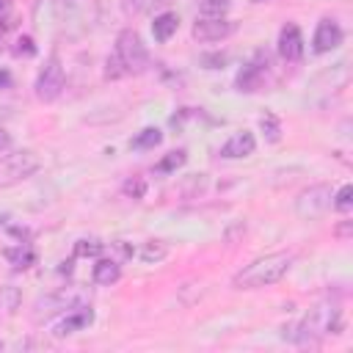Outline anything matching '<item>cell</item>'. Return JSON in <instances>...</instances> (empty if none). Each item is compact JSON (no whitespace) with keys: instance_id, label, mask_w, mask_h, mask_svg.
I'll list each match as a JSON object with an SVG mask.
<instances>
[{"instance_id":"obj_1","label":"cell","mask_w":353,"mask_h":353,"mask_svg":"<svg viewBox=\"0 0 353 353\" xmlns=\"http://www.w3.org/2000/svg\"><path fill=\"white\" fill-rule=\"evenodd\" d=\"M33 22L55 41H83L99 28L102 6L99 0H39Z\"/></svg>"},{"instance_id":"obj_2","label":"cell","mask_w":353,"mask_h":353,"mask_svg":"<svg viewBox=\"0 0 353 353\" xmlns=\"http://www.w3.org/2000/svg\"><path fill=\"white\" fill-rule=\"evenodd\" d=\"M342 325H345V320H342V309L336 303H317L298 323L284 325L281 328V339L306 347V345H317L325 336L339 334Z\"/></svg>"},{"instance_id":"obj_3","label":"cell","mask_w":353,"mask_h":353,"mask_svg":"<svg viewBox=\"0 0 353 353\" xmlns=\"http://www.w3.org/2000/svg\"><path fill=\"white\" fill-rule=\"evenodd\" d=\"M149 63H152V58H149L143 39L132 28H124V30H119L116 47L105 61V80H121L130 74H141L149 69Z\"/></svg>"},{"instance_id":"obj_4","label":"cell","mask_w":353,"mask_h":353,"mask_svg":"<svg viewBox=\"0 0 353 353\" xmlns=\"http://www.w3.org/2000/svg\"><path fill=\"white\" fill-rule=\"evenodd\" d=\"M292 262H295V256L287 254V251H276V254L256 256V259H251L243 270L234 273L232 287H234V290H262V287H270V284L281 281V279L290 273Z\"/></svg>"},{"instance_id":"obj_5","label":"cell","mask_w":353,"mask_h":353,"mask_svg":"<svg viewBox=\"0 0 353 353\" xmlns=\"http://www.w3.org/2000/svg\"><path fill=\"white\" fill-rule=\"evenodd\" d=\"M83 303H88V292L83 287H74V284L72 287H61V290H55L50 295H41L36 301V306H33V323H44V320H50L55 314H66L69 309L83 306Z\"/></svg>"},{"instance_id":"obj_6","label":"cell","mask_w":353,"mask_h":353,"mask_svg":"<svg viewBox=\"0 0 353 353\" xmlns=\"http://www.w3.org/2000/svg\"><path fill=\"white\" fill-rule=\"evenodd\" d=\"M41 168V157L30 149H17V152H6L0 154V188L17 185L28 176H33Z\"/></svg>"},{"instance_id":"obj_7","label":"cell","mask_w":353,"mask_h":353,"mask_svg":"<svg viewBox=\"0 0 353 353\" xmlns=\"http://www.w3.org/2000/svg\"><path fill=\"white\" fill-rule=\"evenodd\" d=\"M66 85V72H63V61L58 52H50L44 66L39 69V77L33 83V94L39 102H55L63 94Z\"/></svg>"},{"instance_id":"obj_8","label":"cell","mask_w":353,"mask_h":353,"mask_svg":"<svg viewBox=\"0 0 353 353\" xmlns=\"http://www.w3.org/2000/svg\"><path fill=\"white\" fill-rule=\"evenodd\" d=\"M331 201H334L331 185H325V182L309 185L295 196V215L301 221H317L331 210Z\"/></svg>"},{"instance_id":"obj_9","label":"cell","mask_w":353,"mask_h":353,"mask_svg":"<svg viewBox=\"0 0 353 353\" xmlns=\"http://www.w3.org/2000/svg\"><path fill=\"white\" fill-rule=\"evenodd\" d=\"M268 69H270V55H268L265 50H256V52L251 55V61L237 72V77H234V88L243 91V94L256 91V88L262 85Z\"/></svg>"},{"instance_id":"obj_10","label":"cell","mask_w":353,"mask_h":353,"mask_svg":"<svg viewBox=\"0 0 353 353\" xmlns=\"http://www.w3.org/2000/svg\"><path fill=\"white\" fill-rule=\"evenodd\" d=\"M234 30H237V22H234V19H226V17H201V19L193 22L190 36H193L196 41L210 44V41H223V39H229Z\"/></svg>"},{"instance_id":"obj_11","label":"cell","mask_w":353,"mask_h":353,"mask_svg":"<svg viewBox=\"0 0 353 353\" xmlns=\"http://www.w3.org/2000/svg\"><path fill=\"white\" fill-rule=\"evenodd\" d=\"M342 39H345V30L339 28V22L336 19H331V17H323L320 22H317V28H314V36H312V47H314V52H331V50H336L339 44H342Z\"/></svg>"},{"instance_id":"obj_12","label":"cell","mask_w":353,"mask_h":353,"mask_svg":"<svg viewBox=\"0 0 353 353\" xmlns=\"http://www.w3.org/2000/svg\"><path fill=\"white\" fill-rule=\"evenodd\" d=\"M279 55L287 63H298L303 58V33H301V28L295 22H287L279 30Z\"/></svg>"},{"instance_id":"obj_13","label":"cell","mask_w":353,"mask_h":353,"mask_svg":"<svg viewBox=\"0 0 353 353\" xmlns=\"http://www.w3.org/2000/svg\"><path fill=\"white\" fill-rule=\"evenodd\" d=\"M94 323V309L88 306V303H83V306H74V309H69L58 323H55V336H69V334H77V331H83V328H88Z\"/></svg>"},{"instance_id":"obj_14","label":"cell","mask_w":353,"mask_h":353,"mask_svg":"<svg viewBox=\"0 0 353 353\" xmlns=\"http://www.w3.org/2000/svg\"><path fill=\"white\" fill-rule=\"evenodd\" d=\"M254 149H256V138H254V132L240 130V132H234V135L221 146L218 154H221L223 160H243V157L254 154Z\"/></svg>"},{"instance_id":"obj_15","label":"cell","mask_w":353,"mask_h":353,"mask_svg":"<svg viewBox=\"0 0 353 353\" xmlns=\"http://www.w3.org/2000/svg\"><path fill=\"white\" fill-rule=\"evenodd\" d=\"M91 279L94 284H102V287H110L121 279V265L119 259H97L94 270H91Z\"/></svg>"},{"instance_id":"obj_16","label":"cell","mask_w":353,"mask_h":353,"mask_svg":"<svg viewBox=\"0 0 353 353\" xmlns=\"http://www.w3.org/2000/svg\"><path fill=\"white\" fill-rule=\"evenodd\" d=\"M19 306H22V292H19V287L3 284V287H0V320L14 317Z\"/></svg>"},{"instance_id":"obj_17","label":"cell","mask_w":353,"mask_h":353,"mask_svg":"<svg viewBox=\"0 0 353 353\" xmlns=\"http://www.w3.org/2000/svg\"><path fill=\"white\" fill-rule=\"evenodd\" d=\"M176 28H179V17H176V14H171V11L157 14V17H154V22H152V33H154V39H157V41H168V39L176 33Z\"/></svg>"},{"instance_id":"obj_18","label":"cell","mask_w":353,"mask_h":353,"mask_svg":"<svg viewBox=\"0 0 353 353\" xmlns=\"http://www.w3.org/2000/svg\"><path fill=\"white\" fill-rule=\"evenodd\" d=\"M3 256H6L17 270H25V268H30V265L36 262V251H33L28 243H17L14 248H6Z\"/></svg>"},{"instance_id":"obj_19","label":"cell","mask_w":353,"mask_h":353,"mask_svg":"<svg viewBox=\"0 0 353 353\" xmlns=\"http://www.w3.org/2000/svg\"><path fill=\"white\" fill-rule=\"evenodd\" d=\"M138 256H141V262H146V265H157V262H163V259L168 256V245H165L163 240H149V243L141 245Z\"/></svg>"},{"instance_id":"obj_20","label":"cell","mask_w":353,"mask_h":353,"mask_svg":"<svg viewBox=\"0 0 353 353\" xmlns=\"http://www.w3.org/2000/svg\"><path fill=\"white\" fill-rule=\"evenodd\" d=\"M160 141H163V132H160L157 127H143V130L130 141V146L138 149V152H146V149H154Z\"/></svg>"},{"instance_id":"obj_21","label":"cell","mask_w":353,"mask_h":353,"mask_svg":"<svg viewBox=\"0 0 353 353\" xmlns=\"http://www.w3.org/2000/svg\"><path fill=\"white\" fill-rule=\"evenodd\" d=\"M185 160H188V152H185V149L168 152V154L154 165V171H157V174H174L176 168H182V165H185Z\"/></svg>"},{"instance_id":"obj_22","label":"cell","mask_w":353,"mask_h":353,"mask_svg":"<svg viewBox=\"0 0 353 353\" xmlns=\"http://www.w3.org/2000/svg\"><path fill=\"white\" fill-rule=\"evenodd\" d=\"M171 3L174 0H124L130 14H154V11H160V8L171 6Z\"/></svg>"},{"instance_id":"obj_23","label":"cell","mask_w":353,"mask_h":353,"mask_svg":"<svg viewBox=\"0 0 353 353\" xmlns=\"http://www.w3.org/2000/svg\"><path fill=\"white\" fill-rule=\"evenodd\" d=\"M201 17H226L232 8V0H196Z\"/></svg>"},{"instance_id":"obj_24","label":"cell","mask_w":353,"mask_h":353,"mask_svg":"<svg viewBox=\"0 0 353 353\" xmlns=\"http://www.w3.org/2000/svg\"><path fill=\"white\" fill-rule=\"evenodd\" d=\"M105 251V243L97 237H83L74 243V256H99Z\"/></svg>"},{"instance_id":"obj_25","label":"cell","mask_w":353,"mask_h":353,"mask_svg":"<svg viewBox=\"0 0 353 353\" xmlns=\"http://www.w3.org/2000/svg\"><path fill=\"white\" fill-rule=\"evenodd\" d=\"M259 127H262V132H265V138H268L270 143H276V141L281 138V124H279V119H276L273 113H265V116L259 119Z\"/></svg>"},{"instance_id":"obj_26","label":"cell","mask_w":353,"mask_h":353,"mask_svg":"<svg viewBox=\"0 0 353 353\" xmlns=\"http://www.w3.org/2000/svg\"><path fill=\"white\" fill-rule=\"evenodd\" d=\"M331 207H334L336 212H347V210L353 207V188H350V185H342V188L334 193Z\"/></svg>"},{"instance_id":"obj_27","label":"cell","mask_w":353,"mask_h":353,"mask_svg":"<svg viewBox=\"0 0 353 353\" xmlns=\"http://www.w3.org/2000/svg\"><path fill=\"white\" fill-rule=\"evenodd\" d=\"M36 44H33V39L30 36H19L17 41H14V47H11V52L17 55V58H33L36 55Z\"/></svg>"},{"instance_id":"obj_28","label":"cell","mask_w":353,"mask_h":353,"mask_svg":"<svg viewBox=\"0 0 353 353\" xmlns=\"http://www.w3.org/2000/svg\"><path fill=\"white\" fill-rule=\"evenodd\" d=\"M124 193L132 196V199H143V193H146V182H143L141 176H132V179L124 182Z\"/></svg>"},{"instance_id":"obj_29","label":"cell","mask_w":353,"mask_h":353,"mask_svg":"<svg viewBox=\"0 0 353 353\" xmlns=\"http://www.w3.org/2000/svg\"><path fill=\"white\" fill-rule=\"evenodd\" d=\"M14 85V77H11V72L6 69V66H0V91H8Z\"/></svg>"},{"instance_id":"obj_30","label":"cell","mask_w":353,"mask_h":353,"mask_svg":"<svg viewBox=\"0 0 353 353\" xmlns=\"http://www.w3.org/2000/svg\"><path fill=\"white\" fill-rule=\"evenodd\" d=\"M201 63H215L212 69H223V63H226V55H201Z\"/></svg>"},{"instance_id":"obj_31","label":"cell","mask_w":353,"mask_h":353,"mask_svg":"<svg viewBox=\"0 0 353 353\" xmlns=\"http://www.w3.org/2000/svg\"><path fill=\"white\" fill-rule=\"evenodd\" d=\"M8 146H11V135H8V132L0 127V152H6Z\"/></svg>"},{"instance_id":"obj_32","label":"cell","mask_w":353,"mask_h":353,"mask_svg":"<svg viewBox=\"0 0 353 353\" xmlns=\"http://www.w3.org/2000/svg\"><path fill=\"white\" fill-rule=\"evenodd\" d=\"M336 234H339V237H347V234H350V221H342V223L336 226Z\"/></svg>"},{"instance_id":"obj_33","label":"cell","mask_w":353,"mask_h":353,"mask_svg":"<svg viewBox=\"0 0 353 353\" xmlns=\"http://www.w3.org/2000/svg\"><path fill=\"white\" fill-rule=\"evenodd\" d=\"M8 8H11V0H0V17H6Z\"/></svg>"},{"instance_id":"obj_34","label":"cell","mask_w":353,"mask_h":353,"mask_svg":"<svg viewBox=\"0 0 353 353\" xmlns=\"http://www.w3.org/2000/svg\"><path fill=\"white\" fill-rule=\"evenodd\" d=\"M254 3H268V0H254Z\"/></svg>"},{"instance_id":"obj_35","label":"cell","mask_w":353,"mask_h":353,"mask_svg":"<svg viewBox=\"0 0 353 353\" xmlns=\"http://www.w3.org/2000/svg\"><path fill=\"white\" fill-rule=\"evenodd\" d=\"M0 50H3V36H0Z\"/></svg>"},{"instance_id":"obj_36","label":"cell","mask_w":353,"mask_h":353,"mask_svg":"<svg viewBox=\"0 0 353 353\" xmlns=\"http://www.w3.org/2000/svg\"><path fill=\"white\" fill-rule=\"evenodd\" d=\"M0 350H3V339H0Z\"/></svg>"}]
</instances>
